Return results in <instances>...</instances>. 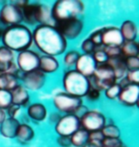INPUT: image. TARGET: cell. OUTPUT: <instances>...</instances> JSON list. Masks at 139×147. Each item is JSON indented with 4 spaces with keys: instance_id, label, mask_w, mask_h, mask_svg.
<instances>
[{
    "instance_id": "6da1fadb",
    "label": "cell",
    "mask_w": 139,
    "mask_h": 147,
    "mask_svg": "<svg viewBox=\"0 0 139 147\" xmlns=\"http://www.w3.org/2000/svg\"><path fill=\"white\" fill-rule=\"evenodd\" d=\"M32 43L45 55L56 57L67 49V40L52 25H38L32 32Z\"/></svg>"
},
{
    "instance_id": "7a4b0ae2",
    "label": "cell",
    "mask_w": 139,
    "mask_h": 147,
    "mask_svg": "<svg viewBox=\"0 0 139 147\" xmlns=\"http://www.w3.org/2000/svg\"><path fill=\"white\" fill-rule=\"evenodd\" d=\"M3 46L11 51L20 53L29 50L32 44V32L28 26L18 24L10 26L1 37Z\"/></svg>"
},
{
    "instance_id": "3957f363",
    "label": "cell",
    "mask_w": 139,
    "mask_h": 147,
    "mask_svg": "<svg viewBox=\"0 0 139 147\" xmlns=\"http://www.w3.org/2000/svg\"><path fill=\"white\" fill-rule=\"evenodd\" d=\"M52 9V19L55 22L81 18L85 13V4L80 0H58Z\"/></svg>"
},
{
    "instance_id": "277c9868",
    "label": "cell",
    "mask_w": 139,
    "mask_h": 147,
    "mask_svg": "<svg viewBox=\"0 0 139 147\" xmlns=\"http://www.w3.org/2000/svg\"><path fill=\"white\" fill-rule=\"evenodd\" d=\"M62 85L64 92L69 95L83 98L91 88V79L76 72L75 70H69L62 78Z\"/></svg>"
},
{
    "instance_id": "5b68a950",
    "label": "cell",
    "mask_w": 139,
    "mask_h": 147,
    "mask_svg": "<svg viewBox=\"0 0 139 147\" xmlns=\"http://www.w3.org/2000/svg\"><path fill=\"white\" fill-rule=\"evenodd\" d=\"M52 104L60 113L65 115L75 114L83 105V100L81 98L69 95L65 92H58L52 98Z\"/></svg>"
},
{
    "instance_id": "8992f818",
    "label": "cell",
    "mask_w": 139,
    "mask_h": 147,
    "mask_svg": "<svg viewBox=\"0 0 139 147\" xmlns=\"http://www.w3.org/2000/svg\"><path fill=\"white\" fill-rule=\"evenodd\" d=\"M91 78H93V81H91V85L97 88L99 91H105L116 82L113 71L107 64L97 65Z\"/></svg>"
},
{
    "instance_id": "52a82bcc",
    "label": "cell",
    "mask_w": 139,
    "mask_h": 147,
    "mask_svg": "<svg viewBox=\"0 0 139 147\" xmlns=\"http://www.w3.org/2000/svg\"><path fill=\"white\" fill-rule=\"evenodd\" d=\"M80 126L89 133L101 131L107 123L106 117L97 110H88L79 117Z\"/></svg>"
},
{
    "instance_id": "ba28073f",
    "label": "cell",
    "mask_w": 139,
    "mask_h": 147,
    "mask_svg": "<svg viewBox=\"0 0 139 147\" xmlns=\"http://www.w3.org/2000/svg\"><path fill=\"white\" fill-rule=\"evenodd\" d=\"M80 128V119L75 114L63 115L54 125L55 133L61 137H71Z\"/></svg>"
},
{
    "instance_id": "9c48e42d",
    "label": "cell",
    "mask_w": 139,
    "mask_h": 147,
    "mask_svg": "<svg viewBox=\"0 0 139 147\" xmlns=\"http://www.w3.org/2000/svg\"><path fill=\"white\" fill-rule=\"evenodd\" d=\"M54 27L64 36L65 39H75L81 34L84 28V22L81 18L69 19L55 22Z\"/></svg>"
},
{
    "instance_id": "30bf717a",
    "label": "cell",
    "mask_w": 139,
    "mask_h": 147,
    "mask_svg": "<svg viewBox=\"0 0 139 147\" xmlns=\"http://www.w3.org/2000/svg\"><path fill=\"white\" fill-rule=\"evenodd\" d=\"M40 55L32 50H25L18 53L16 58V66L22 74L29 73L38 69Z\"/></svg>"
},
{
    "instance_id": "8fae6325",
    "label": "cell",
    "mask_w": 139,
    "mask_h": 147,
    "mask_svg": "<svg viewBox=\"0 0 139 147\" xmlns=\"http://www.w3.org/2000/svg\"><path fill=\"white\" fill-rule=\"evenodd\" d=\"M0 20L6 26H10L22 24V11L13 2L6 3L0 9Z\"/></svg>"
},
{
    "instance_id": "7c38bea8",
    "label": "cell",
    "mask_w": 139,
    "mask_h": 147,
    "mask_svg": "<svg viewBox=\"0 0 139 147\" xmlns=\"http://www.w3.org/2000/svg\"><path fill=\"white\" fill-rule=\"evenodd\" d=\"M22 81V86L28 91H38L42 89L46 82V75L39 69L22 74L19 78Z\"/></svg>"
},
{
    "instance_id": "4fadbf2b",
    "label": "cell",
    "mask_w": 139,
    "mask_h": 147,
    "mask_svg": "<svg viewBox=\"0 0 139 147\" xmlns=\"http://www.w3.org/2000/svg\"><path fill=\"white\" fill-rule=\"evenodd\" d=\"M139 96V85L136 84H127L121 87L120 94L118 99L122 104L129 107H134L137 105Z\"/></svg>"
},
{
    "instance_id": "5bb4252c",
    "label": "cell",
    "mask_w": 139,
    "mask_h": 147,
    "mask_svg": "<svg viewBox=\"0 0 139 147\" xmlns=\"http://www.w3.org/2000/svg\"><path fill=\"white\" fill-rule=\"evenodd\" d=\"M97 64L94 61L93 55H86L82 54L77 59L75 63V71L79 74L83 75L84 76L88 78H91L93 76L94 71L96 69Z\"/></svg>"
},
{
    "instance_id": "9a60e30c",
    "label": "cell",
    "mask_w": 139,
    "mask_h": 147,
    "mask_svg": "<svg viewBox=\"0 0 139 147\" xmlns=\"http://www.w3.org/2000/svg\"><path fill=\"white\" fill-rule=\"evenodd\" d=\"M125 42L120 34L119 28L111 26L103 28L102 45L104 47H120Z\"/></svg>"
},
{
    "instance_id": "2e32d148",
    "label": "cell",
    "mask_w": 139,
    "mask_h": 147,
    "mask_svg": "<svg viewBox=\"0 0 139 147\" xmlns=\"http://www.w3.org/2000/svg\"><path fill=\"white\" fill-rule=\"evenodd\" d=\"M20 124L19 120L14 117H6L0 125V135L6 139H15L16 132Z\"/></svg>"
},
{
    "instance_id": "e0dca14e",
    "label": "cell",
    "mask_w": 139,
    "mask_h": 147,
    "mask_svg": "<svg viewBox=\"0 0 139 147\" xmlns=\"http://www.w3.org/2000/svg\"><path fill=\"white\" fill-rule=\"evenodd\" d=\"M36 23L39 25H52L54 26V21L52 16V9L48 5L36 3Z\"/></svg>"
},
{
    "instance_id": "ac0fdd59",
    "label": "cell",
    "mask_w": 139,
    "mask_h": 147,
    "mask_svg": "<svg viewBox=\"0 0 139 147\" xmlns=\"http://www.w3.org/2000/svg\"><path fill=\"white\" fill-rule=\"evenodd\" d=\"M27 115L30 119L34 120V121L41 122L47 119L48 111H47V108L43 103L35 102V103H32L28 106Z\"/></svg>"
},
{
    "instance_id": "d6986e66",
    "label": "cell",
    "mask_w": 139,
    "mask_h": 147,
    "mask_svg": "<svg viewBox=\"0 0 139 147\" xmlns=\"http://www.w3.org/2000/svg\"><path fill=\"white\" fill-rule=\"evenodd\" d=\"M11 103L16 106L22 107L27 106L30 102L29 91L26 90L22 85H17L13 91H11Z\"/></svg>"
},
{
    "instance_id": "ffe728a7",
    "label": "cell",
    "mask_w": 139,
    "mask_h": 147,
    "mask_svg": "<svg viewBox=\"0 0 139 147\" xmlns=\"http://www.w3.org/2000/svg\"><path fill=\"white\" fill-rule=\"evenodd\" d=\"M120 34L122 36L124 41L130 42V41H135L137 38V26L132 20H125L121 23L119 28Z\"/></svg>"
},
{
    "instance_id": "44dd1931",
    "label": "cell",
    "mask_w": 139,
    "mask_h": 147,
    "mask_svg": "<svg viewBox=\"0 0 139 147\" xmlns=\"http://www.w3.org/2000/svg\"><path fill=\"white\" fill-rule=\"evenodd\" d=\"M38 69L45 75L47 74H52L57 72L59 69V61L54 57H50V55H43L39 58V66Z\"/></svg>"
},
{
    "instance_id": "7402d4cb",
    "label": "cell",
    "mask_w": 139,
    "mask_h": 147,
    "mask_svg": "<svg viewBox=\"0 0 139 147\" xmlns=\"http://www.w3.org/2000/svg\"><path fill=\"white\" fill-rule=\"evenodd\" d=\"M14 54L5 46H0V72L7 73L13 65Z\"/></svg>"
},
{
    "instance_id": "603a6c76",
    "label": "cell",
    "mask_w": 139,
    "mask_h": 147,
    "mask_svg": "<svg viewBox=\"0 0 139 147\" xmlns=\"http://www.w3.org/2000/svg\"><path fill=\"white\" fill-rule=\"evenodd\" d=\"M106 64L109 65L112 69L116 80L117 79H123L125 78L128 70H127L126 66H125V62H124L123 57H115V58H109Z\"/></svg>"
},
{
    "instance_id": "cb8c5ba5",
    "label": "cell",
    "mask_w": 139,
    "mask_h": 147,
    "mask_svg": "<svg viewBox=\"0 0 139 147\" xmlns=\"http://www.w3.org/2000/svg\"><path fill=\"white\" fill-rule=\"evenodd\" d=\"M34 130L31 125L27 123H20L16 132L15 139L21 143H28L34 138Z\"/></svg>"
},
{
    "instance_id": "d4e9b609",
    "label": "cell",
    "mask_w": 139,
    "mask_h": 147,
    "mask_svg": "<svg viewBox=\"0 0 139 147\" xmlns=\"http://www.w3.org/2000/svg\"><path fill=\"white\" fill-rule=\"evenodd\" d=\"M17 85H19V78L11 74H0V90L13 91Z\"/></svg>"
},
{
    "instance_id": "484cf974",
    "label": "cell",
    "mask_w": 139,
    "mask_h": 147,
    "mask_svg": "<svg viewBox=\"0 0 139 147\" xmlns=\"http://www.w3.org/2000/svg\"><path fill=\"white\" fill-rule=\"evenodd\" d=\"M21 11H22L23 22L27 23L29 25L36 24V18H35V14H36V3H34V4L29 3L24 8L21 9Z\"/></svg>"
},
{
    "instance_id": "4316f807",
    "label": "cell",
    "mask_w": 139,
    "mask_h": 147,
    "mask_svg": "<svg viewBox=\"0 0 139 147\" xmlns=\"http://www.w3.org/2000/svg\"><path fill=\"white\" fill-rule=\"evenodd\" d=\"M120 50L124 58L138 57L139 54L138 44L136 41H130V42H126L125 41L122 44V46L120 47Z\"/></svg>"
},
{
    "instance_id": "83f0119b",
    "label": "cell",
    "mask_w": 139,
    "mask_h": 147,
    "mask_svg": "<svg viewBox=\"0 0 139 147\" xmlns=\"http://www.w3.org/2000/svg\"><path fill=\"white\" fill-rule=\"evenodd\" d=\"M71 143L72 146L75 147H82L85 143L88 142L89 140V132H87L84 129H78L75 133H73L72 136L70 137Z\"/></svg>"
},
{
    "instance_id": "f1b7e54d",
    "label": "cell",
    "mask_w": 139,
    "mask_h": 147,
    "mask_svg": "<svg viewBox=\"0 0 139 147\" xmlns=\"http://www.w3.org/2000/svg\"><path fill=\"white\" fill-rule=\"evenodd\" d=\"M101 132L104 138L120 139V129L113 123H106V125L102 128Z\"/></svg>"
},
{
    "instance_id": "f546056e",
    "label": "cell",
    "mask_w": 139,
    "mask_h": 147,
    "mask_svg": "<svg viewBox=\"0 0 139 147\" xmlns=\"http://www.w3.org/2000/svg\"><path fill=\"white\" fill-rule=\"evenodd\" d=\"M80 53L76 50H71V51L67 52L66 54L64 55V58H63V61H64V64L66 65L67 67H72V66H75L76 61L80 57Z\"/></svg>"
},
{
    "instance_id": "4dcf8cb0",
    "label": "cell",
    "mask_w": 139,
    "mask_h": 147,
    "mask_svg": "<svg viewBox=\"0 0 139 147\" xmlns=\"http://www.w3.org/2000/svg\"><path fill=\"white\" fill-rule=\"evenodd\" d=\"M121 91V86L118 82H115L114 84H112L111 86L105 90V96L108 99H111V100H113V99L118 98V96L120 94Z\"/></svg>"
},
{
    "instance_id": "1f68e13d",
    "label": "cell",
    "mask_w": 139,
    "mask_h": 147,
    "mask_svg": "<svg viewBox=\"0 0 139 147\" xmlns=\"http://www.w3.org/2000/svg\"><path fill=\"white\" fill-rule=\"evenodd\" d=\"M11 103V92L6 90H0V109L7 110Z\"/></svg>"
},
{
    "instance_id": "d6a6232c",
    "label": "cell",
    "mask_w": 139,
    "mask_h": 147,
    "mask_svg": "<svg viewBox=\"0 0 139 147\" xmlns=\"http://www.w3.org/2000/svg\"><path fill=\"white\" fill-rule=\"evenodd\" d=\"M91 55H93V59H94V61H95V63L97 64V65L106 64L108 59H109L107 55H106V53L104 52V50L103 49H95Z\"/></svg>"
},
{
    "instance_id": "836d02e7",
    "label": "cell",
    "mask_w": 139,
    "mask_h": 147,
    "mask_svg": "<svg viewBox=\"0 0 139 147\" xmlns=\"http://www.w3.org/2000/svg\"><path fill=\"white\" fill-rule=\"evenodd\" d=\"M124 62H125V66L128 71H136V70H139L138 57L124 58Z\"/></svg>"
},
{
    "instance_id": "e575fe53",
    "label": "cell",
    "mask_w": 139,
    "mask_h": 147,
    "mask_svg": "<svg viewBox=\"0 0 139 147\" xmlns=\"http://www.w3.org/2000/svg\"><path fill=\"white\" fill-rule=\"evenodd\" d=\"M102 34H103V28L93 32V33L91 34L90 37H89V39L93 43V45L95 46L96 48L102 45Z\"/></svg>"
},
{
    "instance_id": "d590c367",
    "label": "cell",
    "mask_w": 139,
    "mask_h": 147,
    "mask_svg": "<svg viewBox=\"0 0 139 147\" xmlns=\"http://www.w3.org/2000/svg\"><path fill=\"white\" fill-rule=\"evenodd\" d=\"M103 140H104V136H103L101 131H95V132H91V133H89L88 142H93L94 144L99 145L101 147V142Z\"/></svg>"
},
{
    "instance_id": "8d00e7d4",
    "label": "cell",
    "mask_w": 139,
    "mask_h": 147,
    "mask_svg": "<svg viewBox=\"0 0 139 147\" xmlns=\"http://www.w3.org/2000/svg\"><path fill=\"white\" fill-rule=\"evenodd\" d=\"M96 49V47L93 45V43L89 39L86 38L81 43V50L82 52L86 55H93V53L94 52V50Z\"/></svg>"
},
{
    "instance_id": "74e56055",
    "label": "cell",
    "mask_w": 139,
    "mask_h": 147,
    "mask_svg": "<svg viewBox=\"0 0 139 147\" xmlns=\"http://www.w3.org/2000/svg\"><path fill=\"white\" fill-rule=\"evenodd\" d=\"M103 50L107 55L108 58H115L122 57L119 47H103Z\"/></svg>"
},
{
    "instance_id": "f35d334b",
    "label": "cell",
    "mask_w": 139,
    "mask_h": 147,
    "mask_svg": "<svg viewBox=\"0 0 139 147\" xmlns=\"http://www.w3.org/2000/svg\"><path fill=\"white\" fill-rule=\"evenodd\" d=\"M123 145L122 140L120 139H111L104 138L101 142V147H120Z\"/></svg>"
},
{
    "instance_id": "ab89813d",
    "label": "cell",
    "mask_w": 139,
    "mask_h": 147,
    "mask_svg": "<svg viewBox=\"0 0 139 147\" xmlns=\"http://www.w3.org/2000/svg\"><path fill=\"white\" fill-rule=\"evenodd\" d=\"M125 79L130 84H139V70L136 71H128L125 76Z\"/></svg>"
},
{
    "instance_id": "60d3db41",
    "label": "cell",
    "mask_w": 139,
    "mask_h": 147,
    "mask_svg": "<svg viewBox=\"0 0 139 147\" xmlns=\"http://www.w3.org/2000/svg\"><path fill=\"white\" fill-rule=\"evenodd\" d=\"M100 94H101V91H99L95 87L91 86V88L89 89L86 96H87V98L90 101H95L100 98Z\"/></svg>"
},
{
    "instance_id": "b9f144b4",
    "label": "cell",
    "mask_w": 139,
    "mask_h": 147,
    "mask_svg": "<svg viewBox=\"0 0 139 147\" xmlns=\"http://www.w3.org/2000/svg\"><path fill=\"white\" fill-rule=\"evenodd\" d=\"M57 143L60 147H71L72 143H71V139L70 137H61L58 136L57 138Z\"/></svg>"
},
{
    "instance_id": "7bdbcfd3",
    "label": "cell",
    "mask_w": 139,
    "mask_h": 147,
    "mask_svg": "<svg viewBox=\"0 0 139 147\" xmlns=\"http://www.w3.org/2000/svg\"><path fill=\"white\" fill-rule=\"evenodd\" d=\"M19 110H20L19 106H16V105H14V104H11V106L7 109V113L9 115V117H14V119H16V116H17V114L19 113Z\"/></svg>"
},
{
    "instance_id": "ee69618b",
    "label": "cell",
    "mask_w": 139,
    "mask_h": 147,
    "mask_svg": "<svg viewBox=\"0 0 139 147\" xmlns=\"http://www.w3.org/2000/svg\"><path fill=\"white\" fill-rule=\"evenodd\" d=\"M7 28H8V26H6L4 23L0 20V38L3 36V34H4L5 31L7 30Z\"/></svg>"
},
{
    "instance_id": "f6af8a7d",
    "label": "cell",
    "mask_w": 139,
    "mask_h": 147,
    "mask_svg": "<svg viewBox=\"0 0 139 147\" xmlns=\"http://www.w3.org/2000/svg\"><path fill=\"white\" fill-rule=\"evenodd\" d=\"M6 117H7V114H6V111L3 110V109H0V125H1V123L5 120Z\"/></svg>"
},
{
    "instance_id": "bcb514c9",
    "label": "cell",
    "mask_w": 139,
    "mask_h": 147,
    "mask_svg": "<svg viewBox=\"0 0 139 147\" xmlns=\"http://www.w3.org/2000/svg\"><path fill=\"white\" fill-rule=\"evenodd\" d=\"M82 147H100L99 145H96V144H94V143L93 142H88L87 143H85V144L82 146Z\"/></svg>"
},
{
    "instance_id": "7dc6e473",
    "label": "cell",
    "mask_w": 139,
    "mask_h": 147,
    "mask_svg": "<svg viewBox=\"0 0 139 147\" xmlns=\"http://www.w3.org/2000/svg\"><path fill=\"white\" fill-rule=\"evenodd\" d=\"M120 147H126V146H124V145H122V146H120Z\"/></svg>"
},
{
    "instance_id": "c3c4849f",
    "label": "cell",
    "mask_w": 139,
    "mask_h": 147,
    "mask_svg": "<svg viewBox=\"0 0 139 147\" xmlns=\"http://www.w3.org/2000/svg\"><path fill=\"white\" fill-rule=\"evenodd\" d=\"M0 74H2V73H1V72H0Z\"/></svg>"
}]
</instances>
